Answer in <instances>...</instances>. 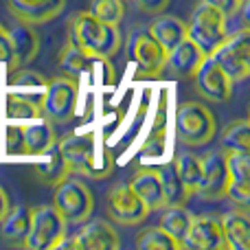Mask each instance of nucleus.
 <instances>
[{
    "mask_svg": "<svg viewBox=\"0 0 250 250\" xmlns=\"http://www.w3.org/2000/svg\"><path fill=\"white\" fill-rule=\"evenodd\" d=\"M57 145L73 176L104 180L114 171V156L99 145V136L95 132L68 134L57 141Z\"/></svg>",
    "mask_w": 250,
    "mask_h": 250,
    "instance_id": "nucleus-1",
    "label": "nucleus"
},
{
    "mask_svg": "<svg viewBox=\"0 0 250 250\" xmlns=\"http://www.w3.org/2000/svg\"><path fill=\"white\" fill-rule=\"evenodd\" d=\"M68 40L82 46L95 60H110L121 48L119 24L99 20L90 11H79L68 22Z\"/></svg>",
    "mask_w": 250,
    "mask_h": 250,
    "instance_id": "nucleus-2",
    "label": "nucleus"
},
{
    "mask_svg": "<svg viewBox=\"0 0 250 250\" xmlns=\"http://www.w3.org/2000/svg\"><path fill=\"white\" fill-rule=\"evenodd\" d=\"M226 35H229V18L222 11L204 2H200L191 11V18L187 20V38L207 57L213 55V51L224 42Z\"/></svg>",
    "mask_w": 250,
    "mask_h": 250,
    "instance_id": "nucleus-3",
    "label": "nucleus"
},
{
    "mask_svg": "<svg viewBox=\"0 0 250 250\" xmlns=\"http://www.w3.org/2000/svg\"><path fill=\"white\" fill-rule=\"evenodd\" d=\"M77 99H79L77 77L60 75L55 79H48L44 95L40 99L42 119H46L53 125L68 123L77 112Z\"/></svg>",
    "mask_w": 250,
    "mask_h": 250,
    "instance_id": "nucleus-4",
    "label": "nucleus"
},
{
    "mask_svg": "<svg viewBox=\"0 0 250 250\" xmlns=\"http://www.w3.org/2000/svg\"><path fill=\"white\" fill-rule=\"evenodd\" d=\"M215 117L208 105L200 101H187L176 112V138L187 147H198L211 143L215 136Z\"/></svg>",
    "mask_w": 250,
    "mask_h": 250,
    "instance_id": "nucleus-5",
    "label": "nucleus"
},
{
    "mask_svg": "<svg viewBox=\"0 0 250 250\" xmlns=\"http://www.w3.org/2000/svg\"><path fill=\"white\" fill-rule=\"evenodd\" d=\"M53 189H55V193H53V207L64 217L66 224H82L88 217H92L95 198H92L90 189L82 180L68 176L60 185L53 187Z\"/></svg>",
    "mask_w": 250,
    "mask_h": 250,
    "instance_id": "nucleus-6",
    "label": "nucleus"
},
{
    "mask_svg": "<svg viewBox=\"0 0 250 250\" xmlns=\"http://www.w3.org/2000/svg\"><path fill=\"white\" fill-rule=\"evenodd\" d=\"M66 222L53 204L31 207L29 235L24 239L26 250H53L66 237Z\"/></svg>",
    "mask_w": 250,
    "mask_h": 250,
    "instance_id": "nucleus-7",
    "label": "nucleus"
},
{
    "mask_svg": "<svg viewBox=\"0 0 250 250\" xmlns=\"http://www.w3.org/2000/svg\"><path fill=\"white\" fill-rule=\"evenodd\" d=\"M213 62L226 73L233 83L244 82L250 75V33L248 29L230 31L226 40L213 51Z\"/></svg>",
    "mask_w": 250,
    "mask_h": 250,
    "instance_id": "nucleus-8",
    "label": "nucleus"
},
{
    "mask_svg": "<svg viewBox=\"0 0 250 250\" xmlns=\"http://www.w3.org/2000/svg\"><path fill=\"white\" fill-rule=\"evenodd\" d=\"M121 246L119 235L114 226L105 220H90L82 222L79 233L68 235L60 242L57 248H68V250H117Z\"/></svg>",
    "mask_w": 250,
    "mask_h": 250,
    "instance_id": "nucleus-9",
    "label": "nucleus"
},
{
    "mask_svg": "<svg viewBox=\"0 0 250 250\" xmlns=\"http://www.w3.org/2000/svg\"><path fill=\"white\" fill-rule=\"evenodd\" d=\"M200 158H202V176H200L195 195L202 200H208V202L224 200L226 187H229V182H230L224 151L217 147V149H211V151H207V154H202Z\"/></svg>",
    "mask_w": 250,
    "mask_h": 250,
    "instance_id": "nucleus-10",
    "label": "nucleus"
},
{
    "mask_svg": "<svg viewBox=\"0 0 250 250\" xmlns=\"http://www.w3.org/2000/svg\"><path fill=\"white\" fill-rule=\"evenodd\" d=\"M108 213L117 224L136 226L149 215V208L132 191L127 182H117L108 191Z\"/></svg>",
    "mask_w": 250,
    "mask_h": 250,
    "instance_id": "nucleus-11",
    "label": "nucleus"
},
{
    "mask_svg": "<svg viewBox=\"0 0 250 250\" xmlns=\"http://www.w3.org/2000/svg\"><path fill=\"white\" fill-rule=\"evenodd\" d=\"M180 248L185 250H226L222 222L215 215H193L189 230L182 237Z\"/></svg>",
    "mask_w": 250,
    "mask_h": 250,
    "instance_id": "nucleus-12",
    "label": "nucleus"
},
{
    "mask_svg": "<svg viewBox=\"0 0 250 250\" xmlns=\"http://www.w3.org/2000/svg\"><path fill=\"white\" fill-rule=\"evenodd\" d=\"M195 88L198 92L208 101L215 104H224L233 95V82L226 77V73L213 62V57H204V62L200 64V68L193 75Z\"/></svg>",
    "mask_w": 250,
    "mask_h": 250,
    "instance_id": "nucleus-13",
    "label": "nucleus"
},
{
    "mask_svg": "<svg viewBox=\"0 0 250 250\" xmlns=\"http://www.w3.org/2000/svg\"><path fill=\"white\" fill-rule=\"evenodd\" d=\"M129 55L138 64L141 73L145 77H156L165 70V60H167V51L151 38L149 33H136L129 42Z\"/></svg>",
    "mask_w": 250,
    "mask_h": 250,
    "instance_id": "nucleus-14",
    "label": "nucleus"
},
{
    "mask_svg": "<svg viewBox=\"0 0 250 250\" xmlns=\"http://www.w3.org/2000/svg\"><path fill=\"white\" fill-rule=\"evenodd\" d=\"M127 185L143 200V204L149 208V213L160 211L163 207H167V198H165V189H163L158 167H138L132 173V178L127 180Z\"/></svg>",
    "mask_w": 250,
    "mask_h": 250,
    "instance_id": "nucleus-15",
    "label": "nucleus"
},
{
    "mask_svg": "<svg viewBox=\"0 0 250 250\" xmlns=\"http://www.w3.org/2000/svg\"><path fill=\"white\" fill-rule=\"evenodd\" d=\"M66 0H7L11 16L31 26L46 24L64 11Z\"/></svg>",
    "mask_w": 250,
    "mask_h": 250,
    "instance_id": "nucleus-16",
    "label": "nucleus"
},
{
    "mask_svg": "<svg viewBox=\"0 0 250 250\" xmlns=\"http://www.w3.org/2000/svg\"><path fill=\"white\" fill-rule=\"evenodd\" d=\"M204 57L207 55H204L189 38H185L180 44H176L171 51H167L165 68L178 79H189V77H193L195 70L200 68Z\"/></svg>",
    "mask_w": 250,
    "mask_h": 250,
    "instance_id": "nucleus-17",
    "label": "nucleus"
},
{
    "mask_svg": "<svg viewBox=\"0 0 250 250\" xmlns=\"http://www.w3.org/2000/svg\"><path fill=\"white\" fill-rule=\"evenodd\" d=\"M9 40V46L13 51V60H16V68L20 66H29L31 62L38 57L40 53V38L33 31V26L26 22L18 20L11 29H4Z\"/></svg>",
    "mask_w": 250,
    "mask_h": 250,
    "instance_id": "nucleus-18",
    "label": "nucleus"
},
{
    "mask_svg": "<svg viewBox=\"0 0 250 250\" xmlns=\"http://www.w3.org/2000/svg\"><path fill=\"white\" fill-rule=\"evenodd\" d=\"M22 136H24L22 156H40L57 143L55 125L48 123L46 119H35V121L22 125Z\"/></svg>",
    "mask_w": 250,
    "mask_h": 250,
    "instance_id": "nucleus-19",
    "label": "nucleus"
},
{
    "mask_svg": "<svg viewBox=\"0 0 250 250\" xmlns=\"http://www.w3.org/2000/svg\"><path fill=\"white\" fill-rule=\"evenodd\" d=\"M33 173L38 176V180L42 182V185H48V187H55V185H60L62 180H66L68 176H73L57 143L40 154V163L33 165Z\"/></svg>",
    "mask_w": 250,
    "mask_h": 250,
    "instance_id": "nucleus-20",
    "label": "nucleus"
},
{
    "mask_svg": "<svg viewBox=\"0 0 250 250\" xmlns=\"http://www.w3.org/2000/svg\"><path fill=\"white\" fill-rule=\"evenodd\" d=\"M220 222L226 250H250V220L246 211L233 208V211L224 213Z\"/></svg>",
    "mask_w": 250,
    "mask_h": 250,
    "instance_id": "nucleus-21",
    "label": "nucleus"
},
{
    "mask_svg": "<svg viewBox=\"0 0 250 250\" xmlns=\"http://www.w3.org/2000/svg\"><path fill=\"white\" fill-rule=\"evenodd\" d=\"M31 224V207H13L0 217V237L9 246H24Z\"/></svg>",
    "mask_w": 250,
    "mask_h": 250,
    "instance_id": "nucleus-22",
    "label": "nucleus"
},
{
    "mask_svg": "<svg viewBox=\"0 0 250 250\" xmlns=\"http://www.w3.org/2000/svg\"><path fill=\"white\" fill-rule=\"evenodd\" d=\"M147 33L165 48V51H171L176 44H180L187 38V22H182L176 16H158L154 22L149 24Z\"/></svg>",
    "mask_w": 250,
    "mask_h": 250,
    "instance_id": "nucleus-23",
    "label": "nucleus"
},
{
    "mask_svg": "<svg viewBox=\"0 0 250 250\" xmlns=\"http://www.w3.org/2000/svg\"><path fill=\"white\" fill-rule=\"evenodd\" d=\"M48 79L44 77L38 70H29L26 66H20V68L11 70V77H9V88L18 95H24L29 99L40 101L44 95V88H46Z\"/></svg>",
    "mask_w": 250,
    "mask_h": 250,
    "instance_id": "nucleus-24",
    "label": "nucleus"
},
{
    "mask_svg": "<svg viewBox=\"0 0 250 250\" xmlns=\"http://www.w3.org/2000/svg\"><path fill=\"white\" fill-rule=\"evenodd\" d=\"M193 220V213L185 207V204H167L160 208V229H165L178 244L189 230V224Z\"/></svg>",
    "mask_w": 250,
    "mask_h": 250,
    "instance_id": "nucleus-25",
    "label": "nucleus"
},
{
    "mask_svg": "<svg viewBox=\"0 0 250 250\" xmlns=\"http://www.w3.org/2000/svg\"><path fill=\"white\" fill-rule=\"evenodd\" d=\"M173 165H176L178 178H180L187 195L193 198L195 191H198L200 176H202V158L191 154V151H182V154H178L176 158H173Z\"/></svg>",
    "mask_w": 250,
    "mask_h": 250,
    "instance_id": "nucleus-26",
    "label": "nucleus"
},
{
    "mask_svg": "<svg viewBox=\"0 0 250 250\" xmlns=\"http://www.w3.org/2000/svg\"><path fill=\"white\" fill-rule=\"evenodd\" d=\"M92 60H95V57L88 55V53L83 51L82 46H77L73 40H68V42L62 46L60 55H57L60 68L64 70L66 75H70V77H77V75H82L83 70H88L92 66Z\"/></svg>",
    "mask_w": 250,
    "mask_h": 250,
    "instance_id": "nucleus-27",
    "label": "nucleus"
},
{
    "mask_svg": "<svg viewBox=\"0 0 250 250\" xmlns=\"http://www.w3.org/2000/svg\"><path fill=\"white\" fill-rule=\"evenodd\" d=\"M7 117L13 121H22L29 123L35 119H42V108H40V101L29 99L24 95H18V92H9L7 95Z\"/></svg>",
    "mask_w": 250,
    "mask_h": 250,
    "instance_id": "nucleus-28",
    "label": "nucleus"
},
{
    "mask_svg": "<svg viewBox=\"0 0 250 250\" xmlns=\"http://www.w3.org/2000/svg\"><path fill=\"white\" fill-rule=\"evenodd\" d=\"M134 246L138 250H180V244L160 226H147L138 230Z\"/></svg>",
    "mask_w": 250,
    "mask_h": 250,
    "instance_id": "nucleus-29",
    "label": "nucleus"
},
{
    "mask_svg": "<svg viewBox=\"0 0 250 250\" xmlns=\"http://www.w3.org/2000/svg\"><path fill=\"white\" fill-rule=\"evenodd\" d=\"M160 171V180H163V189H165V198H167V204H187L189 195H187L185 187H182L180 178H178L176 165L167 163L163 167H158Z\"/></svg>",
    "mask_w": 250,
    "mask_h": 250,
    "instance_id": "nucleus-30",
    "label": "nucleus"
},
{
    "mask_svg": "<svg viewBox=\"0 0 250 250\" xmlns=\"http://www.w3.org/2000/svg\"><path fill=\"white\" fill-rule=\"evenodd\" d=\"M224 151H250V138H248V121H233L222 132V145Z\"/></svg>",
    "mask_w": 250,
    "mask_h": 250,
    "instance_id": "nucleus-31",
    "label": "nucleus"
},
{
    "mask_svg": "<svg viewBox=\"0 0 250 250\" xmlns=\"http://www.w3.org/2000/svg\"><path fill=\"white\" fill-rule=\"evenodd\" d=\"M88 11L104 22L119 24L125 16V0H90Z\"/></svg>",
    "mask_w": 250,
    "mask_h": 250,
    "instance_id": "nucleus-32",
    "label": "nucleus"
},
{
    "mask_svg": "<svg viewBox=\"0 0 250 250\" xmlns=\"http://www.w3.org/2000/svg\"><path fill=\"white\" fill-rule=\"evenodd\" d=\"M224 158H226V169H229L230 180H248L250 151H224Z\"/></svg>",
    "mask_w": 250,
    "mask_h": 250,
    "instance_id": "nucleus-33",
    "label": "nucleus"
},
{
    "mask_svg": "<svg viewBox=\"0 0 250 250\" xmlns=\"http://www.w3.org/2000/svg\"><path fill=\"white\" fill-rule=\"evenodd\" d=\"M224 198L230 200L237 211L248 213V208H250V182L248 180H230L229 187H226Z\"/></svg>",
    "mask_w": 250,
    "mask_h": 250,
    "instance_id": "nucleus-34",
    "label": "nucleus"
},
{
    "mask_svg": "<svg viewBox=\"0 0 250 250\" xmlns=\"http://www.w3.org/2000/svg\"><path fill=\"white\" fill-rule=\"evenodd\" d=\"M22 143H24V136H22V125L11 123L7 125V132H4V149H7L9 156H22Z\"/></svg>",
    "mask_w": 250,
    "mask_h": 250,
    "instance_id": "nucleus-35",
    "label": "nucleus"
},
{
    "mask_svg": "<svg viewBox=\"0 0 250 250\" xmlns=\"http://www.w3.org/2000/svg\"><path fill=\"white\" fill-rule=\"evenodd\" d=\"M132 2L136 4V9L143 13H163L165 9L169 7L171 0H132Z\"/></svg>",
    "mask_w": 250,
    "mask_h": 250,
    "instance_id": "nucleus-36",
    "label": "nucleus"
},
{
    "mask_svg": "<svg viewBox=\"0 0 250 250\" xmlns=\"http://www.w3.org/2000/svg\"><path fill=\"white\" fill-rule=\"evenodd\" d=\"M200 2L208 4V7L222 11L226 18H230V16H235V13H237V7H239V2H242V0H200Z\"/></svg>",
    "mask_w": 250,
    "mask_h": 250,
    "instance_id": "nucleus-37",
    "label": "nucleus"
},
{
    "mask_svg": "<svg viewBox=\"0 0 250 250\" xmlns=\"http://www.w3.org/2000/svg\"><path fill=\"white\" fill-rule=\"evenodd\" d=\"M0 66H7L9 70L16 68V60H13V51L9 46V40H7V33H0Z\"/></svg>",
    "mask_w": 250,
    "mask_h": 250,
    "instance_id": "nucleus-38",
    "label": "nucleus"
},
{
    "mask_svg": "<svg viewBox=\"0 0 250 250\" xmlns=\"http://www.w3.org/2000/svg\"><path fill=\"white\" fill-rule=\"evenodd\" d=\"M7 211H9V195H7V191L0 187V217H2Z\"/></svg>",
    "mask_w": 250,
    "mask_h": 250,
    "instance_id": "nucleus-39",
    "label": "nucleus"
},
{
    "mask_svg": "<svg viewBox=\"0 0 250 250\" xmlns=\"http://www.w3.org/2000/svg\"><path fill=\"white\" fill-rule=\"evenodd\" d=\"M2 31H4V26H2V24H0V33H2Z\"/></svg>",
    "mask_w": 250,
    "mask_h": 250,
    "instance_id": "nucleus-40",
    "label": "nucleus"
}]
</instances>
